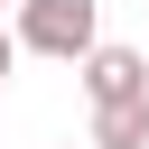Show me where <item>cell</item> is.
Listing matches in <instances>:
<instances>
[{"instance_id":"1","label":"cell","mask_w":149,"mask_h":149,"mask_svg":"<svg viewBox=\"0 0 149 149\" xmlns=\"http://www.w3.org/2000/svg\"><path fill=\"white\" fill-rule=\"evenodd\" d=\"M19 56H56V65H84L102 47V0H19L9 19Z\"/></svg>"},{"instance_id":"2","label":"cell","mask_w":149,"mask_h":149,"mask_svg":"<svg viewBox=\"0 0 149 149\" xmlns=\"http://www.w3.org/2000/svg\"><path fill=\"white\" fill-rule=\"evenodd\" d=\"M84 102H93V112L149 102V56H140V47H112V37H102V47L84 56Z\"/></svg>"},{"instance_id":"3","label":"cell","mask_w":149,"mask_h":149,"mask_svg":"<svg viewBox=\"0 0 149 149\" xmlns=\"http://www.w3.org/2000/svg\"><path fill=\"white\" fill-rule=\"evenodd\" d=\"M9 65H19V37H9V28H0V84H9Z\"/></svg>"},{"instance_id":"4","label":"cell","mask_w":149,"mask_h":149,"mask_svg":"<svg viewBox=\"0 0 149 149\" xmlns=\"http://www.w3.org/2000/svg\"><path fill=\"white\" fill-rule=\"evenodd\" d=\"M65 149H84V140H65Z\"/></svg>"},{"instance_id":"5","label":"cell","mask_w":149,"mask_h":149,"mask_svg":"<svg viewBox=\"0 0 149 149\" xmlns=\"http://www.w3.org/2000/svg\"><path fill=\"white\" fill-rule=\"evenodd\" d=\"M0 9H19V0H0Z\"/></svg>"}]
</instances>
